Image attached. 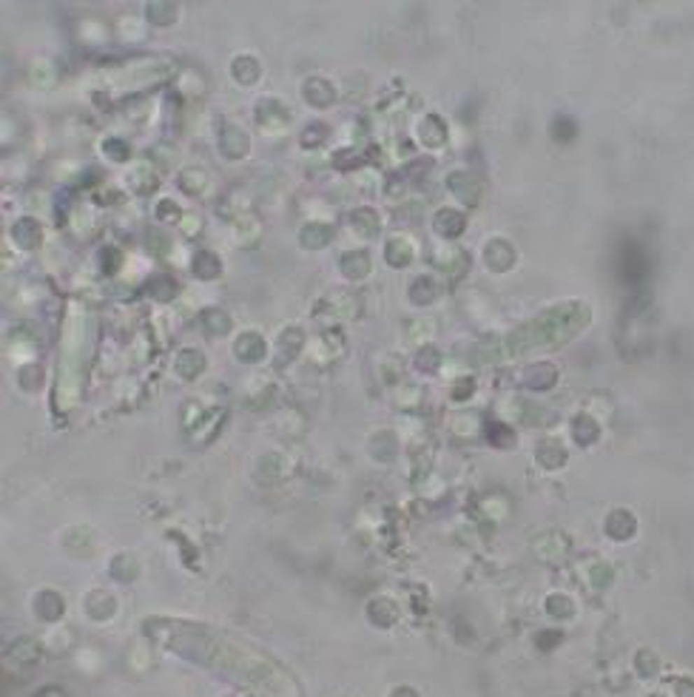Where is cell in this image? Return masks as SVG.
Wrapping results in <instances>:
<instances>
[{"label":"cell","instance_id":"7","mask_svg":"<svg viewBox=\"0 0 694 697\" xmlns=\"http://www.w3.org/2000/svg\"><path fill=\"white\" fill-rule=\"evenodd\" d=\"M327 239H330V228L322 223H313L302 231V245H308V248H322Z\"/></svg>","mask_w":694,"mask_h":697},{"label":"cell","instance_id":"13","mask_svg":"<svg viewBox=\"0 0 694 697\" xmlns=\"http://www.w3.org/2000/svg\"><path fill=\"white\" fill-rule=\"evenodd\" d=\"M322 132H325V125H313L311 132H305V146H316V143H322Z\"/></svg>","mask_w":694,"mask_h":697},{"label":"cell","instance_id":"10","mask_svg":"<svg viewBox=\"0 0 694 697\" xmlns=\"http://www.w3.org/2000/svg\"><path fill=\"white\" fill-rule=\"evenodd\" d=\"M202 322H205V328H208L211 333H225V330L231 328L228 316H225V314H220V311H205Z\"/></svg>","mask_w":694,"mask_h":697},{"label":"cell","instance_id":"1","mask_svg":"<svg viewBox=\"0 0 694 697\" xmlns=\"http://www.w3.org/2000/svg\"><path fill=\"white\" fill-rule=\"evenodd\" d=\"M236 356L242 359V362H256V359H262V353H265V342L259 339L256 333H245L239 342H236Z\"/></svg>","mask_w":694,"mask_h":697},{"label":"cell","instance_id":"4","mask_svg":"<svg viewBox=\"0 0 694 697\" xmlns=\"http://www.w3.org/2000/svg\"><path fill=\"white\" fill-rule=\"evenodd\" d=\"M305 100H311L313 106H327L333 100V89L325 80H311L305 85Z\"/></svg>","mask_w":694,"mask_h":697},{"label":"cell","instance_id":"15","mask_svg":"<svg viewBox=\"0 0 694 697\" xmlns=\"http://www.w3.org/2000/svg\"><path fill=\"white\" fill-rule=\"evenodd\" d=\"M106 148H108V151H114V154H117V160H122V157L128 154V151H125V148H120L114 140H111V143H106Z\"/></svg>","mask_w":694,"mask_h":697},{"label":"cell","instance_id":"12","mask_svg":"<svg viewBox=\"0 0 694 697\" xmlns=\"http://www.w3.org/2000/svg\"><path fill=\"white\" fill-rule=\"evenodd\" d=\"M148 15L154 17V23H168L174 17V6L171 3H151L148 6Z\"/></svg>","mask_w":694,"mask_h":697},{"label":"cell","instance_id":"11","mask_svg":"<svg viewBox=\"0 0 694 697\" xmlns=\"http://www.w3.org/2000/svg\"><path fill=\"white\" fill-rule=\"evenodd\" d=\"M341 265H344V271L350 274V276H362L367 271V259H364V253H347L341 259Z\"/></svg>","mask_w":694,"mask_h":697},{"label":"cell","instance_id":"6","mask_svg":"<svg viewBox=\"0 0 694 697\" xmlns=\"http://www.w3.org/2000/svg\"><path fill=\"white\" fill-rule=\"evenodd\" d=\"M177 370L185 376V379H194L199 370H202V353L197 351H183L177 356Z\"/></svg>","mask_w":694,"mask_h":697},{"label":"cell","instance_id":"9","mask_svg":"<svg viewBox=\"0 0 694 697\" xmlns=\"http://www.w3.org/2000/svg\"><path fill=\"white\" fill-rule=\"evenodd\" d=\"M234 77H236L239 83H253V80L259 77V66H256L250 57H239V60L234 63Z\"/></svg>","mask_w":694,"mask_h":697},{"label":"cell","instance_id":"2","mask_svg":"<svg viewBox=\"0 0 694 697\" xmlns=\"http://www.w3.org/2000/svg\"><path fill=\"white\" fill-rule=\"evenodd\" d=\"M222 151H225V157H231V160L242 157V154L248 151V140H245V134H242V132H236V128H225V134H222Z\"/></svg>","mask_w":694,"mask_h":697},{"label":"cell","instance_id":"5","mask_svg":"<svg viewBox=\"0 0 694 697\" xmlns=\"http://www.w3.org/2000/svg\"><path fill=\"white\" fill-rule=\"evenodd\" d=\"M15 242H17L20 248H34V245L40 242L37 225H34L31 220H20V223L15 225Z\"/></svg>","mask_w":694,"mask_h":697},{"label":"cell","instance_id":"8","mask_svg":"<svg viewBox=\"0 0 694 697\" xmlns=\"http://www.w3.org/2000/svg\"><path fill=\"white\" fill-rule=\"evenodd\" d=\"M302 347V333L296 328H290L288 333H282V342H279V359L282 362H290L296 356V351Z\"/></svg>","mask_w":694,"mask_h":697},{"label":"cell","instance_id":"3","mask_svg":"<svg viewBox=\"0 0 694 697\" xmlns=\"http://www.w3.org/2000/svg\"><path fill=\"white\" fill-rule=\"evenodd\" d=\"M194 271H197V276L211 279V276L220 274V259H216V253H211V251H199L194 256Z\"/></svg>","mask_w":694,"mask_h":697},{"label":"cell","instance_id":"14","mask_svg":"<svg viewBox=\"0 0 694 697\" xmlns=\"http://www.w3.org/2000/svg\"><path fill=\"white\" fill-rule=\"evenodd\" d=\"M677 694H680V697H694V683L680 680V683H677Z\"/></svg>","mask_w":694,"mask_h":697}]
</instances>
